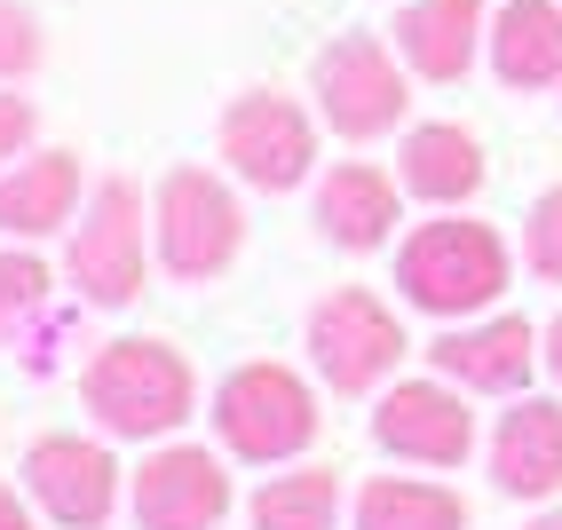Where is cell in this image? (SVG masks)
<instances>
[{"label":"cell","mask_w":562,"mask_h":530,"mask_svg":"<svg viewBox=\"0 0 562 530\" xmlns=\"http://www.w3.org/2000/svg\"><path fill=\"white\" fill-rule=\"evenodd\" d=\"M80 396H88L103 436L143 443V436H175L191 420L199 381H191V364H182L167 340H103L95 364L80 372Z\"/></svg>","instance_id":"cell-1"},{"label":"cell","mask_w":562,"mask_h":530,"mask_svg":"<svg viewBox=\"0 0 562 530\" xmlns=\"http://www.w3.org/2000/svg\"><path fill=\"white\" fill-rule=\"evenodd\" d=\"M396 285H404L412 309H428V317H475L507 293V238L492 222H468V214L420 222V230L396 246Z\"/></svg>","instance_id":"cell-2"},{"label":"cell","mask_w":562,"mask_h":530,"mask_svg":"<svg viewBox=\"0 0 562 530\" xmlns=\"http://www.w3.org/2000/svg\"><path fill=\"white\" fill-rule=\"evenodd\" d=\"M214 436L254 467H278L293 451L317 443V396L302 372L285 364H238L231 381L214 388Z\"/></svg>","instance_id":"cell-3"},{"label":"cell","mask_w":562,"mask_h":530,"mask_svg":"<svg viewBox=\"0 0 562 530\" xmlns=\"http://www.w3.org/2000/svg\"><path fill=\"white\" fill-rule=\"evenodd\" d=\"M404 325L381 293H364V285H333L317 309H310V357L325 372V388L333 396H364V388H381L389 372L404 364Z\"/></svg>","instance_id":"cell-4"},{"label":"cell","mask_w":562,"mask_h":530,"mask_svg":"<svg viewBox=\"0 0 562 530\" xmlns=\"http://www.w3.org/2000/svg\"><path fill=\"white\" fill-rule=\"evenodd\" d=\"M151 222H159V261L182 278V285H206L238 261V238H246V214L238 199L222 191L206 167H175L151 199Z\"/></svg>","instance_id":"cell-5"},{"label":"cell","mask_w":562,"mask_h":530,"mask_svg":"<svg viewBox=\"0 0 562 530\" xmlns=\"http://www.w3.org/2000/svg\"><path fill=\"white\" fill-rule=\"evenodd\" d=\"M310 88H317L325 127H333V135H349V143L389 135V127L404 120V103H412L396 56L372 41V32H341V41H325L317 64H310Z\"/></svg>","instance_id":"cell-6"},{"label":"cell","mask_w":562,"mask_h":530,"mask_svg":"<svg viewBox=\"0 0 562 530\" xmlns=\"http://www.w3.org/2000/svg\"><path fill=\"white\" fill-rule=\"evenodd\" d=\"M222 159H231V174L254 182V191H293V182H310V167H317V127L293 95L246 88L222 111Z\"/></svg>","instance_id":"cell-7"},{"label":"cell","mask_w":562,"mask_h":530,"mask_svg":"<svg viewBox=\"0 0 562 530\" xmlns=\"http://www.w3.org/2000/svg\"><path fill=\"white\" fill-rule=\"evenodd\" d=\"M71 285L95 309H127L143 293V191L135 182H95V199L71 230Z\"/></svg>","instance_id":"cell-8"},{"label":"cell","mask_w":562,"mask_h":530,"mask_svg":"<svg viewBox=\"0 0 562 530\" xmlns=\"http://www.w3.org/2000/svg\"><path fill=\"white\" fill-rule=\"evenodd\" d=\"M372 443L420 467H460L475 451V411L460 404L452 381H396L372 411Z\"/></svg>","instance_id":"cell-9"},{"label":"cell","mask_w":562,"mask_h":530,"mask_svg":"<svg viewBox=\"0 0 562 530\" xmlns=\"http://www.w3.org/2000/svg\"><path fill=\"white\" fill-rule=\"evenodd\" d=\"M231 515V475L199 443H167L135 475V522L143 530H214Z\"/></svg>","instance_id":"cell-10"},{"label":"cell","mask_w":562,"mask_h":530,"mask_svg":"<svg viewBox=\"0 0 562 530\" xmlns=\"http://www.w3.org/2000/svg\"><path fill=\"white\" fill-rule=\"evenodd\" d=\"M24 483L64 530H103L111 522V499H120V467H111L103 443H80V436H41L24 451Z\"/></svg>","instance_id":"cell-11"},{"label":"cell","mask_w":562,"mask_h":530,"mask_svg":"<svg viewBox=\"0 0 562 530\" xmlns=\"http://www.w3.org/2000/svg\"><path fill=\"white\" fill-rule=\"evenodd\" d=\"M436 372L452 388H475V396H515L522 381H531V364H547L539 332L522 317H483V325H452L436 340Z\"/></svg>","instance_id":"cell-12"},{"label":"cell","mask_w":562,"mask_h":530,"mask_svg":"<svg viewBox=\"0 0 562 530\" xmlns=\"http://www.w3.org/2000/svg\"><path fill=\"white\" fill-rule=\"evenodd\" d=\"M492 475L507 499H554L562 490V404L522 396L492 436Z\"/></svg>","instance_id":"cell-13"},{"label":"cell","mask_w":562,"mask_h":530,"mask_svg":"<svg viewBox=\"0 0 562 530\" xmlns=\"http://www.w3.org/2000/svg\"><path fill=\"white\" fill-rule=\"evenodd\" d=\"M483 48V9L475 0H404L396 9V56L420 71V80H460Z\"/></svg>","instance_id":"cell-14"},{"label":"cell","mask_w":562,"mask_h":530,"mask_svg":"<svg viewBox=\"0 0 562 530\" xmlns=\"http://www.w3.org/2000/svg\"><path fill=\"white\" fill-rule=\"evenodd\" d=\"M396 182L412 199H428V206H460L483 191V143L452 120H428V127H412L404 150H396Z\"/></svg>","instance_id":"cell-15"},{"label":"cell","mask_w":562,"mask_h":530,"mask_svg":"<svg viewBox=\"0 0 562 530\" xmlns=\"http://www.w3.org/2000/svg\"><path fill=\"white\" fill-rule=\"evenodd\" d=\"M317 230H325L333 246H349V253L389 246V238H396V182H389L381 167H364V159L333 167V174L317 182Z\"/></svg>","instance_id":"cell-16"},{"label":"cell","mask_w":562,"mask_h":530,"mask_svg":"<svg viewBox=\"0 0 562 530\" xmlns=\"http://www.w3.org/2000/svg\"><path fill=\"white\" fill-rule=\"evenodd\" d=\"M80 206V159L71 150H32L16 174H0V238H48Z\"/></svg>","instance_id":"cell-17"},{"label":"cell","mask_w":562,"mask_h":530,"mask_svg":"<svg viewBox=\"0 0 562 530\" xmlns=\"http://www.w3.org/2000/svg\"><path fill=\"white\" fill-rule=\"evenodd\" d=\"M492 71L507 88H562V9L554 0H507L492 16Z\"/></svg>","instance_id":"cell-18"},{"label":"cell","mask_w":562,"mask_h":530,"mask_svg":"<svg viewBox=\"0 0 562 530\" xmlns=\"http://www.w3.org/2000/svg\"><path fill=\"white\" fill-rule=\"evenodd\" d=\"M357 530H468V507L443 483L381 475V483L357 490Z\"/></svg>","instance_id":"cell-19"},{"label":"cell","mask_w":562,"mask_h":530,"mask_svg":"<svg viewBox=\"0 0 562 530\" xmlns=\"http://www.w3.org/2000/svg\"><path fill=\"white\" fill-rule=\"evenodd\" d=\"M333 515H341L333 467H293L254 490V530H333Z\"/></svg>","instance_id":"cell-20"},{"label":"cell","mask_w":562,"mask_h":530,"mask_svg":"<svg viewBox=\"0 0 562 530\" xmlns=\"http://www.w3.org/2000/svg\"><path fill=\"white\" fill-rule=\"evenodd\" d=\"M522 261H531V278L562 285V182H554V191H539L531 222H522Z\"/></svg>","instance_id":"cell-21"},{"label":"cell","mask_w":562,"mask_h":530,"mask_svg":"<svg viewBox=\"0 0 562 530\" xmlns=\"http://www.w3.org/2000/svg\"><path fill=\"white\" fill-rule=\"evenodd\" d=\"M41 301H48V270L32 253H0V340L41 309Z\"/></svg>","instance_id":"cell-22"},{"label":"cell","mask_w":562,"mask_h":530,"mask_svg":"<svg viewBox=\"0 0 562 530\" xmlns=\"http://www.w3.org/2000/svg\"><path fill=\"white\" fill-rule=\"evenodd\" d=\"M32 64H41V24H32V9L0 0V80H24Z\"/></svg>","instance_id":"cell-23"},{"label":"cell","mask_w":562,"mask_h":530,"mask_svg":"<svg viewBox=\"0 0 562 530\" xmlns=\"http://www.w3.org/2000/svg\"><path fill=\"white\" fill-rule=\"evenodd\" d=\"M24 143H32V103L24 95H0V167H9Z\"/></svg>","instance_id":"cell-24"},{"label":"cell","mask_w":562,"mask_h":530,"mask_svg":"<svg viewBox=\"0 0 562 530\" xmlns=\"http://www.w3.org/2000/svg\"><path fill=\"white\" fill-rule=\"evenodd\" d=\"M0 530H32V515H24V499H16L9 483H0Z\"/></svg>","instance_id":"cell-25"},{"label":"cell","mask_w":562,"mask_h":530,"mask_svg":"<svg viewBox=\"0 0 562 530\" xmlns=\"http://www.w3.org/2000/svg\"><path fill=\"white\" fill-rule=\"evenodd\" d=\"M539 349H547V372H554V381H562V317L539 332Z\"/></svg>","instance_id":"cell-26"},{"label":"cell","mask_w":562,"mask_h":530,"mask_svg":"<svg viewBox=\"0 0 562 530\" xmlns=\"http://www.w3.org/2000/svg\"><path fill=\"white\" fill-rule=\"evenodd\" d=\"M522 530H562V507H554V515H539V522H522Z\"/></svg>","instance_id":"cell-27"}]
</instances>
